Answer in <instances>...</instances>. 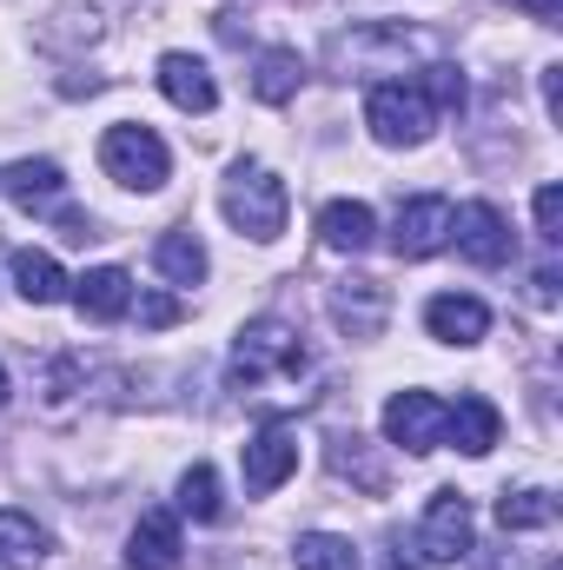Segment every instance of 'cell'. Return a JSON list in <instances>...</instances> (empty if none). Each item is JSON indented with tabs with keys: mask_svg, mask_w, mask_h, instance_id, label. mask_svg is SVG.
<instances>
[{
	"mask_svg": "<svg viewBox=\"0 0 563 570\" xmlns=\"http://www.w3.org/2000/svg\"><path fill=\"white\" fill-rule=\"evenodd\" d=\"M437 246H451V199H437V193L405 199L398 219H392V253L398 259H431Z\"/></svg>",
	"mask_w": 563,
	"mask_h": 570,
	"instance_id": "6",
	"label": "cell"
},
{
	"mask_svg": "<svg viewBox=\"0 0 563 570\" xmlns=\"http://www.w3.org/2000/svg\"><path fill=\"white\" fill-rule=\"evenodd\" d=\"M127 312H140L146 332H166V325L179 318V298H166V292H140V305H127Z\"/></svg>",
	"mask_w": 563,
	"mask_h": 570,
	"instance_id": "27",
	"label": "cell"
},
{
	"mask_svg": "<svg viewBox=\"0 0 563 570\" xmlns=\"http://www.w3.org/2000/svg\"><path fill=\"white\" fill-rule=\"evenodd\" d=\"M298 471V438L285 425H266V431H253V444H246V491H279L285 478Z\"/></svg>",
	"mask_w": 563,
	"mask_h": 570,
	"instance_id": "9",
	"label": "cell"
},
{
	"mask_svg": "<svg viewBox=\"0 0 563 570\" xmlns=\"http://www.w3.org/2000/svg\"><path fill=\"white\" fill-rule=\"evenodd\" d=\"M318 239H325L332 253H365V246L378 239V213H372L365 199H332V206L318 213Z\"/></svg>",
	"mask_w": 563,
	"mask_h": 570,
	"instance_id": "16",
	"label": "cell"
},
{
	"mask_svg": "<svg viewBox=\"0 0 563 570\" xmlns=\"http://www.w3.org/2000/svg\"><path fill=\"white\" fill-rule=\"evenodd\" d=\"M444 412H451V405H437L431 392H398V399L385 405V438H392L398 451L424 458V451L444 444Z\"/></svg>",
	"mask_w": 563,
	"mask_h": 570,
	"instance_id": "7",
	"label": "cell"
},
{
	"mask_svg": "<svg viewBox=\"0 0 563 570\" xmlns=\"http://www.w3.org/2000/svg\"><path fill=\"white\" fill-rule=\"evenodd\" d=\"M73 305H80V318H93V325L127 318V305H134V279H127L120 266H93V273L73 279Z\"/></svg>",
	"mask_w": 563,
	"mask_h": 570,
	"instance_id": "13",
	"label": "cell"
},
{
	"mask_svg": "<svg viewBox=\"0 0 563 570\" xmlns=\"http://www.w3.org/2000/svg\"><path fill=\"white\" fill-rule=\"evenodd\" d=\"M517 13H531V20H551V13H563V0H511Z\"/></svg>",
	"mask_w": 563,
	"mask_h": 570,
	"instance_id": "28",
	"label": "cell"
},
{
	"mask_svg": "<svg viewBox=\"0 0 563 570\" xmlns=\"http://www.w3.org/2000/svg\"><path fill=\"white\" fill-rule=\"evenodd\" d=\"M451 239H457V253H464L471 266H504V259H511V226H504V213L484 206V199H471V206L451 213Z\"/></svg>",
	"mask_w": 563,
	"mask_h": 570,
	"instance_id": "8",
	"label": "cell"
},
{
	"mask_svg": "<svg viewBox=\"0 0 563 570\" xmlns=\"http://www.w3.org/2000/svg\"><path fill=\"white\" fill-rule=\"evenodd\" d=\"M179 518L172 511H146L140 524H134V538H127V564L134 570H172L179 564Z\"/></svg>",
	"mask_w": 563,
	"mask_h": 570,
	"instance_id": "15",
	"label": "cell"
},
{
	"mask_svg": "<svg viewBox=\"0 0 563 570\" xmlns=\"http://www.w3.org/2000/svg\"><path fill=\"white\" fill-rule=\"evenodd\" d=\"M13 292L27 298V305H53L60 292H67V273H60V259L53 253H13Z\"/></svg>",
	"mask_w": 563,
	"mask_h": 570,
	"instance_id": "19",
	"label": "cell"
},
{
	"mask_svg": "<svg viewBox=\"0 0 563 570\" xmlns=\"http://www.w3.org/2000/svg\"><path fill=\"white\" fill-rule=\"evenodd\" d=\"M0 193H7L20 213H60L67 179H60V166H53V159H13V166L0 173Z\"/></svg>",
	"mask_w": 563,
	"mask_h": 570,
	"instance_id": "11",
	"label": "cell"
},
{
	"mask_svg": "<svg viewBox=\"0 0 563 570\" xmlns=\"http://www.w3.org/2000/svg\"><path fill=\"white\" fill-rule=\"evenodd\" d=\"M537 239H544V246L563 239V193L557 186H537Z\"/></svg>",
	"mask_w": 563,
	"mask_h": 570,
	"instance_id": "26",
	"label": "cell"
},
{
	"mask_svg": "<svg viewBox=\"0 0 563 570\" xmlns=\"http://www.w3.org/2000/svg\"><path fill=\"white\" fill-rule=\"evenodd\" d=\"M298 80H305V60H298L292 47H266V53H259V73H253V94H259L266 107H285V100L298 94Z\"/></svg>",
	"mask_w": 563,
	"mask_h": 570,
	"instance_id": "20",
	"label": "cell"
},
{
	"mask_svg": "<svg viewBox=\"0 0 563 570\" xmlns=\"http://www.w3.org/2000/svg\"><path fill=\"white\" fill-rule=\"evenodd\" d=\"M7 399H13V385H7V365H0V405H7Z\"/></svg>",
	"mask_w": 563,
	"mask_h": 570,
	"instance_id": "29",
	"label": "cell"
},
{
	"mask_svg": "<svg viewBox=\"0 0 563 570\" xmlns=\"http://www.w3.org/2000/svg\"><path fill=\"white\" fill-rule=\"evenodd\" d=\"M497 524L504 531H551L557 524V498L544 484H517V491L497 498Z\"/></svg>",
	"mask_w": 563,
	"mask_h": 570,
	"instance_id": "18",
	"label": "cell"
},
{
	"mask_svg": "<svg viewBox=\"0 0 563 570\" xmlns=\"http://www.w3.org/2000/svg\"><path fill=\"white\" fill-rule=\"evenodd\" d=\"M179 511L199 518V524H213V518L226 511V498H219V471H213V464H192V471L179 478Z\"/></svg>",
	"mask_w": 563,
	"mask_h": 570,
	"instance_id": "24",
	"label": "cell"
},
{
	"mask_svg": "<svg viewBox=\"0 0 563 570\" xmlns=\"http://www.w3.org/2000/svg\"><path fill=\"white\" fill-rule=\"evenodd\" d=\"M159 94H166L179 114H213V107H219V87H213L206 60H192V53H166V60H159Z\"/></svg>",
	"mask_w": 563,
	"mask_h": 570,
	"instance_id": "12",
	"label": "cell"
},
{
	"mask_svg": "<svg viewBox=\"0 0 563 570\" xmlns=\"http://www.w3.org/2000/svg\"><path fill=\"white\" fill-rule=\"evenodd\" d=\"M292 564L298 570H358V551H352V538H338V531H305V538L292 544Z\"/></svg>",
	"mask_w": 563,
	"mask_h": 570,
	"instance_id": "23",
	"label": "cell"
},
{
	"mask_svg": "<svg viewBox=\"0 0 563 570\" xmlns=\"http://www.w3.org/2000/svg\"><path fill=\"white\" fill-rule=\"evenodd\" d=\"M100 166H107V179H120L127 193H159L166 186V173H172V153L166 140L152 134V127H107V140H100Z\"/></svg>",
	"mask_w": 563,
	"mask_h": 570,
	"instance_id": "3",
	"label": "cell"
},
{
	"mask_svg": "<svg viewBox=\"0 0 563 570\" xmlns=\"http://www.w3.org/2000/svg\"><path fill=\"white\" fill-rule=\"evenodd\" d=\"M497 431H504V419H497V405L491 399H457L451 412H444V444H457L464 458H484L491 444H497Z\"/></svg>",
	"mask_w": 563,
	"mask_h": 570,
	"instance_id": "14",
	"label": "cell"
},
{
	"mask_svg": "<svg viewBox=\"0 0 563 570\" xmlns=\"http://www.w3.org/2000/svg\"><path fill=\"white\" fill-rule=\"evenodd\" d=\"M152 266H159V273H166L172 285H199L213 259H206V246H199L192 233H166V239L152 246Z\"/></svg>",
	"mask_w": 563,
	"mask_h": 570,
	"instance_id": "22",
	"label": "cell"
},
{
	"mask_svg": "<svg viewBox=\"0 0 563 570\" xmlns=\"http://www.w3.org/2000/svg\"><path fill=\"white\" fill-rule=\"evenodd\" d=\"M418 558L424 564H457L471 558V498L464 491H437L418 518Z\"/></svg>",
	"mask_w": 563,
	"mask_h": 570,
	"instance_id": "5",
	"label": "cell"
},
{
	"mask_svg": "<svg viewBox=\"0 0 563 570\" xmlns=\"http://www.w3.org/2000/svg\"><path fill=\"white\" fill-rule=\"evenodd\" d=\"M47 551V531L27 511H0V570H33Z\"/></svg>",
	"mask_w": 563,
	"mask_h": 570,
	"instance_id": "21",
	"label": "cell"
},
{
	"mask_svg": "<svg viewBox=\"0 0 563 570\" xmlns=\"http://www.w3.org/2000/svg\"><path fill=\"white\" fill-rule=\"evenodd\" d=\"M226 219H233V233H246V239H279L285 233V213H292V199H285V179L273 166H259V159H239L233 166V179H226Z\"/></svg>",
	"mask_w": 563,
	"mask_h": 570,
	"instance_id": "1",
	"label": "cell"
},
{
	"mask_svg": "<svg viewBox=\"0 0 563 570\" xmlns=\"http://www.w3.org/2000/svg\"><path fill=\"white\" fill-rule=\"evenodd\" d=\"M424 332L444 338V345H477L491 332V305L471 298V292H444V298L424 305Z\"/></svg>",
	"mask_w": 563,
	"mask_h": 570,
	"instance_id": "10",
	"label": "cell"
},
{
	"mask_svg": "<svg viewBox=\"0 0 563 570\" xmlns=\"http://www.w3.org/2000/svg\"><path fill=\"white\" fill-rule=\"evenodd\" d=\"M385 305H392V298H385V285L378 279H352V285L332 292V318H338L352 338H372V332L385 325Z\"/></svg>",
	"mask_w": 563,
	"mask_h": 570,
	"instance_id": "17",
	"label": "cell"
},
{
	"mask_svg": "<svg viewBox=\"0 0 563 570\" xmlns=\"http://www.w3.org/2000/svg\"><path fill=\"white\" fill-rule=\"evenodd\" d=\"M418 94L431 100V114H457L471 87H464V73H457L451 60H437V67H424V73H418Z\"/></svg>",
	"mask_w": 563,
	"mask_h": 570,
	"instance_id": "25",
	"label": "cell"
},
{
	"mask_svg": "<svg viewBox=\"0 0 563 570\" xmlns=\"http://www.w3.org/2000/svg\"><path fill=\"white\" fill-rule=\"evenodd\" d=\"M365 127H372L378 146H424L431 127H437V114H431V100L418 94V80H385L365 100Z\"/></svg>",
	"mask_w": 563,
	"mask_h": 570,
	"instance_id": "4",
	"label": "cell"
},
{
	"mask_svg": "<svg viewBox=\"0 0 563 570\" xmlns=\"http://www.w3.org/2000/svg\"><path fill=\"white\" fill-rule=\"evenodd\" d=\"M305 365V345H298V332L285 325V318H253L239 338H233V365H226V379L246 392V385H266L273 372H298Z\"/></svg>",
	"mask_w": 563,
	"mask_h": 570,
	"instance_id": "2",
	"label": "cell"
}]
</instances>
